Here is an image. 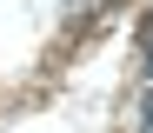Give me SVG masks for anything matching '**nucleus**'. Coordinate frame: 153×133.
Returning <instances> with one entry per match:
<instances>
[{
  "instance_id": "f03ea898",
  "label": "nucleus",
  "mask_w": 153,
  "mask_h": 133,
  "mask_svg": "<svg viewBox=\"0 0 153 133\" xmlns=\"http://www.w3.org/2000/svg\"><path fill=\"white\" fill-rule=\"evenodd\" d=\"M146 73H153V60H146Z\"/></svg>"
},
{
  "instance_id": "f257e3e1",
  "label": "nucleus",
  "mask_w": 153,
  "mask_h": 133,
  "mask_svg": "<svg viewBox=\"0 0 153 133\" xmlns=\"http://www.w3.org/2000/svg\"><path fill=\"white\" fill-rule=\"evenodd\" d=\"M140 126H146V133H153V93H146V106H140Z\"/></svg>"
}]
</instances>
